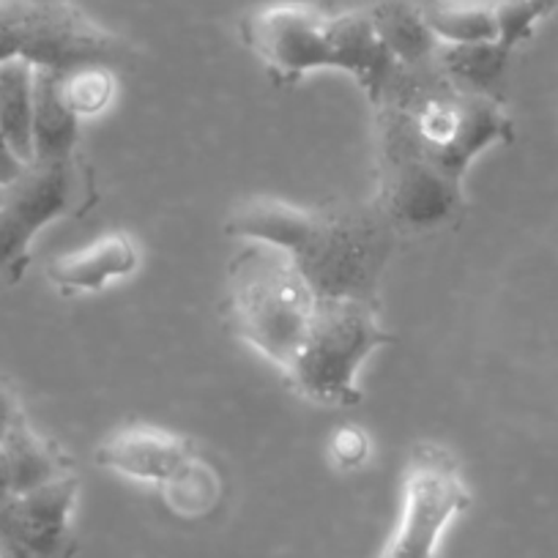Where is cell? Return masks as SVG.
Instances as JSON below:
<instances>
[{
  "instance_id": "obj_12",
  "label": "cell",
  "mask_w": 558,
  "mask_h": 558,
  "mask_svg": "<svg viewBox=\"0 0 558 558\" xmlns=\"http://www.w3.org/2000/svg\"><path fill=\"white\" fill-rule=\"evenodd\" d=\"M83 121L61 96V74L36 69L34 96V162H74Z\"/></svg>"
},
{
  "instance_id": "obj_2",
  "label": "cell",
  "mask_w": 558,
  "mask_h": 558,
  "mask_svg": "<svg viewBox=\"0 0 558 558\" xmlns=\"http://www.w3.org/2000/svg\"><path fill=\"white\" fill-rule=\"evenodd\" d=\"M233 239L266 241L293 257L318 299H345L380 310V282L400 233L378 203L299 206L279 197H246L225 222Z\"/></svg>"
},
{
  "instance_id": "obj_17",
  "label": "cell",
  "mask_w": 558,
  "mask_h": 558,
  "mask_svg": "<svg viewBox=\"0 0 558 558\" xmlns=\"http://www.w3.org/2000/svg\"><path fill=\"white\" fill-rule=\"evenodd\" d=\"M512 52L496 45H438L436 63L447 77L480 94L496 96Z\"/></svg>"
},
{
  "instance_id": "obj_18",
  "label": "cell",
  "mask_w": 558,
  "mask_h": 558,
  "mask_svg": "<svg viewBox=\"0 0 558 558\" xmlns=\"http://www.w3.org/2000/svg\"><path fill=\"white\" fill-rule=\"evenodd\" d=\"M61 96L69 110L85 121V118H99L110 110L118 96L116 69L105 63H88L72 72L61 74Z\"/></svg>"
},
{
  "instance_id": "obj_7",
  "label": "cell",
  "mask_w": 558,
  "mask_h": 558,
  "mask_svg": "<svg viewBox=\"0 0 558 558\" xmlns=\"http://www.w3.org/2000/svg\"><path fill=\"white\" fill-rule=\"evenodd\" d=\"M469 507L458 458L441 444H416L402 471L400 518L378 558H438L444 536Z\"/></svg>"
},
{
  "instance_id": "obj_14",
  "label": "cell",
  "mask_w": 558,
  "mask_h": 558,
  "mask_svg": "<svg viewBox=\"0 0 558 558\" xmlns=\"http://www.w3.org/2000/svg\"><path fill=\"white\" fill-rule=\"evenodd\" d=\"M0 458H3L9 480H12L14 496H23L34 487L72 474L66 454L56 444L47 441L45 436H39L25 418V413L14 418L12 430H9L3 447H0Z\"/></svg>"
},
{
  "instance_id": "obj_20",
  "label": "cell",
  "mask_w": 558,
  "mask_h": 558,
  "mask_svg": "<svg viewBox=\"0 0 558 558\" xmlns=\"http://www.w3.org/2000/svg\"><path fill=\"white\" fill-rule=\"evenodd\" d=\"M558 9V0H493L498 25V45L509 52L536 34L542 23Z\"/></svg>"
},
{
  "instance_id": "obj_1",
  "label": "cell",
  "mask_w": 558,
  "mask_h": 558,
  "mask_svg": "<svg viewBox=\"0 0 558 558\" xmlns=\"http://www.w3.org/2000/svg\"><path fill=\"white\" fill-rule=\"evenodd\" d=\"M375 110L373 201L400 235L447 228L465 208V175L496 146L514 140L501 99L480 94L438 69L400 66Z\"/></svg>"
},
{
  "instance_id": "obj_8",
  "label": "cell",
  "mask_w": 558,
  "mask_h": 558,
  "mask_svg": "<svg viewBox=\"0 0 558 558\" xmlns=\"http://www.w3.org/2000/svg\"><path fill=\"white\" fill-rule=\"evenodd\" d=\"M80 162H31L0 192V277L20 279L31 244L56 219L83 206L88 195Z\"/></svg>"
},
{
  "instance_id": "obj_22",
  "label": "cell",
  "mask_w": 558,
  "mask_h": 558,
  "mask_svg": "<svg viewBox=\"0 0 558 558\" xmlns=\"http://www.w3.org/2000/svg\"><path fill=\"white\" fill-rule=\"evenodd\" d=\"M25 168H28V165L14 154V148L9 146L7 134H3V129H0V186L12 184L14 179H20Z\"/></svg>"
},
{
  "instance_id": "obj_21",
  "label": "cell",
  "mask_w": 558,
  "mask_h": 558,
  "mask_svg": "<svg viewBox=\"0 0 558 558\" xmlns=\"http://www.w3.org/2000/svg\"><path fill=\"white\" fill-rule=\"evenodd\" d=\"M326 458L337 471H359L369 458V436L356 425H340L326 441Z\"/></svg>"
},
{
  "instance_id": "obj_24",
  "label": "cell",
  "mask_w": 558,
  "mask_h": 558,
  "mask_svg": "<svg viewBox=\"0 0 558 558\" xmlns=\"http://www.w3.org/2000/svg\"><path fill=\"white\" fill-rule=\"evenodd\" d=\"M12 498H14L12 480H9V471H7V465H3V458H0V507L12 501Z\"/></svg>"
},
{
  "instance_id": "obj_11",
  "label": "cell",
  "mask_w": 558,
  "mask_h": 558,
  "mask_svg": "<svg viewBox=\"0 0 558 558\" xmlns=\"http://www.w3.org/2000/svg\"><path fill=\"white\" fill-rule=\"evenodd\" d=\"M143 250L129 233L99 235L80 250L63 252L47 263V279L61 293H99L134 277Z\"/></svg>"
},
{
  "instance_id": "obj_13",
  "label": "cell",
  "mask_w": 558,
  "mask_h": 558,
  "mask_svg": "<svg viewBox=\"0 0 558 558\" xmlns=\"http://www.w3.org/2000/svg\"><path fill=\"white\" fill-rule=\"evenodd\" d=\"M369 20L375 25V34L380 36L386 50L397 61V66H425L436 61L438 39L427 25L425 14L418 3L408 0H380L367 9Z\"/></svg>"
},
{
  "instance_id": "obj_6",
  "label": "cell",
  "mask_w": 558,
  "mask_h": 558,
  "mask_svg": "<svg viewBox=\"0 0 558 558\" xmlns=\"http://www.w3.org/2000/svg\"><path fill=\"white\" fill-rule=\"evenodd\" d=\"M14 58L66 74L88 63L121 66L129 47L72 3L39 7L28 0H0V63Z\"/></svg>"
},
{
  "instance_id": "obj_4",
  "label": "cell",
  "mask_w": 558,
  "mask_h": 558,
  "mask_svg": "<svg viewBox=\"0 0 558 558\" xmlns=\"http://www.w3.org/2000/svg\"><path fill=\"white\" fill-rule=\"evenodd\" d=\"M318 293L293 257L266 241H241L228 266V307L241 342L286 375L318 313Z\"/></svg>"
},
{
  "instance_id": "obj_25",
  "label": "cell",
  "mask_w": 558,
  "mask_h": 558,
  "mask_svg": "<svg viewBox=\"0 0 558 558\" xmlns=\"http://www.w3.org/2000/svg\"><path fill=\"white\" fill-rule=\"evenodd\" d=\"M28 3H39V7H61V3H72V0H28Z\"/></svg>"
},
{
  "instance_id": "obj_5",
  "label": "cell",
  "mask_w": 558,
  "mask_h": 558,
  "mask_svg": "<svg viewBox=\"0 0 558 558\" xmlns=\"http://www.w3.org/2000/svg\"><path fill=\"white\" fill-rule=\"evenodd\" d=\"M378 313L380 310L373 304L324 299L296 359L288 367V386L315 405H359L364 400L359 373L375 351L395 342Z\"/></svg>"
},
{
  "instance_id": "obj_16",
  "label": "cell",
  "mask_w": 558,
  "mask_h": 558,
  "mask_svg": "<svg viewBox=\"0 0 558 558\" xmlns=\"http://www.w3.org/2000/svg\"><path fill=\"white\" fill-rule=\"evenodd\" d=\"M418 7L438 45H498L493 0H422Z\"/></svg>"
},
{
  "instance_id": "obj_23",
  "label": "cell",
  "mask_w": 558,
  "mask_h": 558,
  "mask_svg": "<svg viewBox=\"0 0 558 558\" xmlns=\"http://www.w3.org/2000/svg\"><path fill=\"white\" fill-rule=\"evenodd\" d=\"M20 405L17 400H14L12 391L7 389V386H0V447H3V441H7L9 430H12L14 418L20 416Z\"/></svg>"
},
{
  "instance_id": "obj_10",
  "label": "cell",
  "mask_w": 558,
  "mask_h": 558,
  "mask_svg": "<svg viewBox=\"0 0 558 558\" xmlns=\"http://www.w3.org/2000/svg\"><path fill=\"white\" fill-rule=\"evenodd\" d=\"M192 458H197V452L190 438L151 425L121 427L94 449V460L99 469L112 471L123 480L154 485L159 490Z\"/></svg>"
},
{
  "instance_id": "obj_15",
  "label": "cell",
  "mask_w": 558,
  "mask_h": 558,
  "mask_svg": "<svg viewBox=\"0 0 558 558\" xmlns=\"http://www.w3.org/2000/svg\"><path fill=\"white\" fill-rule=\"evenodd\" d=\"M36 66L28 61L0 63V129L25 165L34 162Z\"/></svg>"
},
{
  "instance_id": "obj_3",
  "label": "cell",
  "mask_w": 558,
  "mask_h": 558,
  "mask_svg": "<svg viewBox=\"0 0 558 558\" xmlns=\"http://www.w3.org/2000/svg\"><path fill=\"white\" fill-rule=\"evenodd\" d=\"M239 31L246 50L286 85L315 72H345L375 105L400 69L367 9L329 14L302 0H277L250 9Z\"/></svg>"
},
{
  "instance_id": "obj_9",
  "label": "cell",
  "mask_w": 558,
  "mask_h": 558,
  "mask_svg": "<svg viewBox=\"0 0 558 558\" xmlns=\"http://www.w3.org/2000/svg\"><path fill=\"white\" fill-rule=\"evenodd\" d=\"M80 480L74 474L14 496L0 507V558H58L72 536Z\"/></svg>"
},
{
  "instance_id": "obj_19",
  "label": "cell",
  "mask_w": 558,
  "mask_h": 558,
  "mask_svg": "<svg viewBox=\"0 0 558 558\" xmlns=\"http://www.w3.org/2000/svg\"><path fill=\"white\" fill-rule=\"evenodd\" d=\"M219 476L206 460L197 454L192 458L168 485L162 487L165 504L181 518H203L211 512L219 501Z\"/></svg>"
},
{
  "instance_id": "obj_26",
  "label": "cell",
  "mask_w": 558,
  "mask_h": 558,
  "mask_svg": "<svg viewBox=\"0 0 558 558\" xmlns=\"http://www.w3.org/2000/svg\"><path fill=\"white\" fill-rule=\"evenodd\" d=\"M3 186H7V184H3ZM3 186H0V192H3Z\"/></svg>"
}]
</instances>
